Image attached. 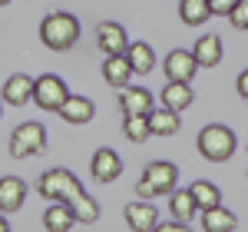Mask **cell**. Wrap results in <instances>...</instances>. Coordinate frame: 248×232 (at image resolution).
Instances as JSON below:
<instances>
[{
  "label": "cell",
  "instance_id": "cell-1",
  "mask_svg": "<svg viewBox=\"0 0 248 232\" xmlns=\"http://www.w3.org/2000/svg\"><path fill=\"white\" fill-rule=\"evenodd\" d=\"M40 40H43L46 50L66 53L79 40V20L73 14H66V10H53V14H46L40 20Z\"/></svg>",
  "mask_w": 248,
  "mask_h": 232
},
{
  "label": "cell",
  "instance_id": "cell-2",
  "mask_svg": "<svg viewBox=\"0 0 248 232\" xmlns=\"http://www.w3.org/2000/svg\"><path fill=\"white\" fill-rule=\"evenodd\" d=\"M235 133H232L229 126H222V123H212L205 126L202 133H199V153L205 163H229L232 156H235Z\"/></svg>",
  "mask_w": 248,
  "mask_h": 232
},
{
  "label": "cell",
  "instance_id": "cell-3",
  "mask_svg": "<svg viewBox=\"0 0 248 232\" xmlns=\"http://www.w3.org/2000/svg\"><path fill=\"white\" fill-rule=\"evenodd\" d=\"M37 193L46 199V202H70L73 196L83 193V182L70 169H46V173L37 179Z\"/></svg>",
  "mask_w": 248,
  "mask_h": 232
},
{
  "label": "cell",
  "instance_id": "cell-4",
  "mask_svg": "<svg viewBox=\"0 0 248 232\" xmlns=\"http://www.w3.org/2000/svg\"><path fill=\"white\" fill-rule=\"evenodd\" d=\"M40 153H46V130H43V123H33V119L20 123L10 133V156L14 159H33Z\"/></svg>",
  "mask_w": 248,
  "mask_h": 232
},
{
  "label": "cell",
  "instance_id": "cell-5",
  "mask_svg": "<svg viewBox=\"0 0 248 232\" xmlns=\"http://www.w3.org/2000/svg\"><path fill=\"white\" fill-rule=\"evenodd\" d=\"M66 97H70V90H66L63 77H57V73H43V77L33 80V103H37L40 110L57 113Z\"/></svg>",
  "mask_w": 248,
  "mask_h": 232
},
{
  "label": "cell",
  "instance_id": "cell-6",
  "mask_svg": "<svg viewBox=\"0 0 248 232\" xmlns=\"http://www.w3.org/2000/svg\"><path fill=\"white\" fill-rule=\"evenodd\" d=\"M96 43H99L103 57H123L126 47H129V33H126L123 23H116V20H103V23L96 27Z\"/></svg>",
  "mask_w": 248,
  "mask_h": 232
},
{
  "label": "cell",
  "instance_id": "cell-7",
  "mask_svg": "<svg viewBox=\"0 0 248 232\" xmlns=\"http://www.w3.org/2000/svg\"><path fill=\"white\" fill-rule=\"evenodd\" d=\"M142 179L155 189V196H166L179 186V166L169 163V159H153V163L142 169Z\"/></svg>",
  "mask_w": 248,
  "mask_h": 232
},
{
  "label": "cell",
  "instance_id": "cell-8",
  "mask_svg": "<svg viewBox=\"0 0 248 232\" xmlns=\"http://www.w3.org/2000/svg\"><path fill=\"white\" fill-rule=\"evenodd\" d=\"M90 173H93L96 182H116L119 176H123V159H119V153L116 149H109V146H103V149H96L93 159H90Z\"/></svg>",
  "mask_w": 248,
  "mask_h": 232
},
{
  "label": "cell",
  "instance_id": "cell-9",
  "mask_svg": "<svg viewBox=\"0 0 248 232\" xmlns=\"http://www.w3.org/2000/svg\"><path fill=\"white\" fill-rule=\"evenodd\" d=\"M162 70H166V80L172 83H192V77L199 73V63L192 57V50H172L162 60Z\"/></svg>",
  "mask_w": 248,
  "mask_h": 232
},
{
  "label": "cell",
  "instance_id": "cell-10",
  "mask_svg": "<svg viewBox=\"0 0 248 232\" xmlns=\"http://www.w3.org/2000/svg\"><path fill=\"white\" fill-rule=\"evenodd\" d=\"M119 106H123V116H146L155 106V97L146 86H123L119 90Z\"/></svg>",
  "mask_w": 248,
  "mask_h": 232
},
{
  "label": "cell",
  "instance_id": "cell-11",
  "mask_svg": "<svg viewBox=\"0 0 248 232\" xmlns=\"http://www.w3.org/2000/svg\"><path fill=\"white\" fill-rule=\"evenodd\" d=\"M0 99H3L7 106H27V103L33 99V77L14 73V77L0 86Z\"/></svg>",
  "mask_w": 248,
  "mask_h": 232
},
{
  "label": "cell",
  "instance_id": "cell-12",
  "mask_svg": "<svg viewBox=\"0 0 248 232\" xmlns=\"http://www.w3.org/2000/svg\"><path fill=\"white\" fill-rule=\"evenodd\" d=\"M23 202H27V182L20 176H3L0 179V213H17V209H23Z\"/></svg>",
  "mask_w": 248,
  "mask_h": 232
},
{
  "label": "cell",
  "instance_id": "cell-13",
  "mask_svg": "<svg viewBox=\"0 0 248 232\" xmlns=\"http://www.w3.org/2000/svg\"><path fill=\"white\" fill-rule=\"evenodd\" d=\"M123 215H126V226L133 232H153L155 222H159V213H155L153 202H146V199H139V202H129L126 209H123Z\"/></svg>",
  "mask_w": 248,
  "mask_h": 232
},
{
  "label": "cell",
  "instance_id": "cell-14",
  "mask_svg": "<svg viewBox=\"0 0 248 232\" xmlns=\"http://www.w3.org/2000/svg\"><path fill=\"white\" fill-rule=\"evenodd\" d=\"M57 113L63 116L66 123H73V126H86V123H90V119L96 116V106H93V99L73 97V93H70V97L63 99V106H60Z\"/></svg>",
  "mask_w": 248,
  "mask_h": 232
},
{
  "label": "cell",
  "instance_id": "cell-15",
  "mask_svg": "<svg viewBox=\"0 0 248 232\" xmlns=\"http://www.w3.org/2000/svg\"><path fill=\"white\" fill-rule=\"evenodd\" d=\"M159 99H162V106L166 110H172V113H186L192 106V99H195V90H192L189 83H166L162 86V93H159Z\"/></svg>",
  "mask_w": 248,
  "mask_h": 232
},
{
  "label": "cell",
  "instance_id": "cell-16",
  "mask_svg": "<svg viewBox=\"0 0 248 232\" xmlns=\"http://www.w3.org/2000/svg\"><path fill=\"white\" fill-rule=\"evenodd\" d=\"M222 53H225V47H222V40L215 37V33H205V37H199V43L192 47V57L199 66H218L222 63Z\"/></svg>",
  "mask_w": 248,
  "mask_h": 232
},
{
  "label": "cell",
  "instance_id": "cell-17",
  "mask_svg": "<svg viewBox=\"0 0 248 232\" xmlns=\"http://www.w3.org/2000/svg\"><path fill=\"white\" fill-rule=\"evenodd\" d=\"M123 57L129 60V66H133V73H139V77H146V73H153L155 70V53L149 43H142V40H133L129 47H126V53Z\"/></svg>",
  "mask_w": 248,
  "mask_h": 232
},
{
  "label": "cell",
  "instance_id": "cell-18",
  "mask_svg": "<svg viewBox=\"0 0 248 232\" xmlns=\"http://www.w3.org/2000/svg\"><path fill=\"white\" fill-rule=\"evenodd\" d=\"M77 226V215L70 209V202H50V209L43 213V229L46 232H70Z\"/></svg>",
  "mask_w": 248,
  "mask_h": 232
},
{
  "label": "cell",
  "instance_id": "cell-19",
  "mask_svg": "<svg viewBox=\"0 0 248 232\" xmlns=\"http://www.w3.org/2000/svg\"><path fill=\"white\" fill-rule=\"evenodd\" d=\"M146 119H149V133L159 136V139H166V136H175L179 133V126H182V119H179V113H172V110H149L146 113Z\"/></svg>",
  "mask_w": 248,
  "mask_h": 232
},
{
  "label": "cell",
  "instance_id": "cell-20",
  "mask_svg": "<svg viewBox=\"0 0 248 232\" xmlns=\"http://www.w3.org/2000/svg\"><path fill=\"white\" fill-rule=\"evenodd\" d=\"M103 80L116 86V90H123V86H129V80H133V66H129V60L126 57H106L103 60Z\"/></svg>",
  "mask_w": 248,
  "mask_h": 232
},
{
  "label": "cell",
  "instance_id": "cell-21",
  "mask_svg": "<svg viewBox=\"0 0 248 232\" xmlns=\"http://www.w3.org/2000/svg\"><path fill=\"white\" fill-rule=\"evenodd\" d=\"M199 215H202V229L205 232H235V226H238L235 213L225 209V206H212V209H205Z\"/></svg>",
  "mask_w": 248,
  "mask_h": 232
},
{
  "label": "cell",
  "instance_id": "cell-22",
  "mask_svg": "<svg viewBox=\"0 0 248 232\" xmlns=\"http://www.w3.org/2000/svg\"><path fill=\"white\" fill-rule=\"evenodd\" d=\"M169 213H172V219H179V222H192V219L199 215V206H195V199H192L189 189H172L169 193Z\"/></svg>",
  "mask_w": 248,
  "mask_h": 232
},
{
  "label": "cell",
  "instance_id": "cell-23",
  "mask_svg": "<svg viewBox=\"0 0 248 232\" xmlns=\"http://www.w3.org/2000/svg\"><path fill=\"white\" fill-rule=\"evenodd\" d=\"M189 193L195 199V206H199V213H205L212 206H222V189L215 182H209V179H195L189 186Z\"/></svg>",
  "mask_w": 248,
  "mask_h": 232
},
{
  "label": "cell",
  "instance_id": "cell-24",
  "mask_svg": "<svg viewBox=\"0 0 248 232\" xmlns=\"http://www.w3.org/2000/svg\"><path fill=\"white\" fill-rule=\"evenodd\" d=\"M212 17L209 0H179V20L186 27H202Z\"/></svg>",
  "mask_w": 248,
  "mask_h": 232
},
{
  "label": "cell",
  "instance_id": "cell-25",
  "mask_svg": "<svg viewBox=\"0 0 248 232\" xmlns=\"http://www.w3.org/2000/svg\"><path fill=\"white\" fill-rule=\"evenodd\" d=\"M70 209H73V215H77V222H83V226H93L96 219H99V202H96L86 189L70 199Z\"/></svg>",
  "mask_w": 248,
  "mask_h": 232
},
{
  "label": "cell",
  "instance_id": "cell-26",
  "mask_svg": "<svg viewBox=\"0 0 248 232\" xmlns=\"http://www.w3.org/2000/svg\"><path fill=\"white\" fill-rule=\"evenodd\" d=\"M123 136L129 143H146L149 139V119L146 116H123Z\"/></svg>",
  "mask_w": 248,
  "mask_h": 232
},
{
  "label": "cell",
  "instance_id": "cell-27",
  "mask_svg": "<svg viewBox=\"0 0 248 232\" xmlns=\"http://www.w3.org/2000/svg\"><path fill=\"white\" fill-rule=\"evenodd\" d=\"M229 23L235 27V30H242V33H248V0H238V3L232 7Z\"/></svg>",
  "mask_w": 248,
  "mask_h": 232
},
{
  "label": "cell",
  "instance_id": "cell-28",
  "mask_svg": "<svg viewBox=\"0 0 248 232\" xmlns=\"http://www.w3.org/2000/svg\"><path fill=\"white\" fill-rule=\"evenodd\" d=\"M235 3L238 0H209V10H212V17H229Z\"/></svg>",
  "mask_w": 248,
  "mask_h": 232
},
{
  "label": "cell",
  "instance_id": "cell-29",
  "mask_svg": "<svg viewBox=\"0 0 248 232\" xmlns=\"http://www.w3.org/2000/svg\"><path fill=\"white\" fill-rule=\"evenodd\" d=\"M153 232H192L189 222H179V219H172V222H155Z\"/></svg>",
  "mask_w": 248,
  "mask_h": 232
},
{
  "label": "cell",
  "instance_id": "cell-30",
  "mask_svg": "<svg viewBox=\"0 0 248 232\" xmlns=\"http://www.w3.org/2000/svg\"><path fill=\"white\" fill-rule=\"evenodd\" d=\"M136 196H139V199H146V202H149V199H155V189L146 182V179H142V176H139V182H136Z\"/></svg>",
  "mask_w": 248,
  "mask_h": 232
},
{
  "label": "cell",
  "instance_id": "cell-31",
  "mask_svg": "<svg viewBox=\"0 0 248 232\" xmlns=\"http://www.w3.org/2000/svg\"><path fill=\"white\" fill-rule=\"evenodd\" d=\"M235 90H238V97L248 103V70H242V73H238V80H235Z\"/></svg>",
  "mask_w": 248,
  "mask_h": 232
},
{
  "label": "cell",
  "instance_id": "cell-32",
  "mask_svg": "<svg viewBox=\"0 0 248 232\" xmlns=\"http://www.w3.org/2000/svg\"><path fill=\"white\" fill-rule=\"evenodd\" d=\"M0 232H10V219H7L3 213H0Z\"/></svg>",
  "mask_w": 248,
  "mask_h": 232
},
{
  "label": "cell",
  "instance_id": "cell-33",
  "mask_svg": "<svg viewBox=\"0 0 248 232\" xmlns=\"http://www.w3.org/2000/svg\"><path fill=\"white\" fill-rule=\"evenodd\" d=\"M7 3H10V0H0V7H7Z\"/></svg>",
  "mask_w": 248,
  "mask_h": 232
},
{
  "label": "cell",
  "instance_id": "cell-34",
  "mask_svg": "<svg viewBox=\"0 0 248 232\" xmlns=\"http://www.w3.org/2000/svg\"><path fill=\"white\" fill-rule=\"evenodd\" d=\"M0 110H3V99H0ZM0 116H3V113H0Z\"/></svg>",
  "mask_w": 248,
  "mask_h": 232
}]
</instances>
